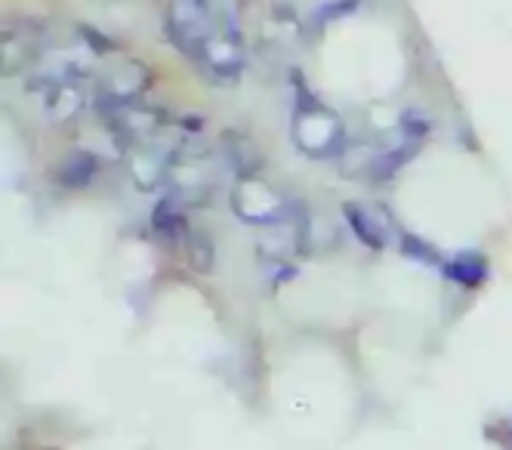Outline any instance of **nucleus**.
Returning a JSON list of instances; mask_svg holds the SVG:
<instances>
[{"label": "nucleus", "instance_id": "1", "mask_svg": "<svg viewBox=\"0 0 512 450\" xmlns=\"http://www.w3.org/2000/svg\"><path fill=\"white\" fill-rule=\"evenodd\" d=\"M445 278L475 290V287H482L485 278H488V262L479 253H460L445 266Z\"/></svg>", "mask_w": 512, "mask_h": 450}, {"label": "nucleus", "instance_id": "2", "mask_svg": "<svg viewBox=\"0 0 512 450\" xmlns=\"http://www.w3.org/2000/svg\"><path fill=\"white\" fill-rule=\"evenodd\" d=\"M343 216L349 219V229L358 235V241L361 244H368L371 250H383V235H380V225L374 222V216L368 213V210H361V207H355V204H346L343 207Z\"/></svg>", "mask_w": 512, "mask_h": 450}, {"label": "nucleus", "instance_id": "3", "mask_svg": "<svg viewBox=\"0 0 512 450\" xmlns=\"http://www.w3.org/2000/svg\"><path fill=\"white\" fill-rule=\"evenodd\" d=\"M401 253L411 256V259H420L423 266H435V262H438V256L432 253V247L423 244V241L414 238V235H405V238H401Z\"/></svg>", "mask_w": 512, "mask_h": 450}, {"label": "nucleus", "instance_id": "4", "mask_svg": "<svg viewBox=\"0 0 512 450\" xmlns=\"http://www.w3.org/2000/svg\"><path fill=\"white\" fill-rule=\"evenodd\" d=\"M358 7V0H343V7H321L318 13H315V25H321L324 19H337V16H343V13H349V10H355Z\"/></svg>", "mask_w": 512, "mask_h": 450}]
</instances>
